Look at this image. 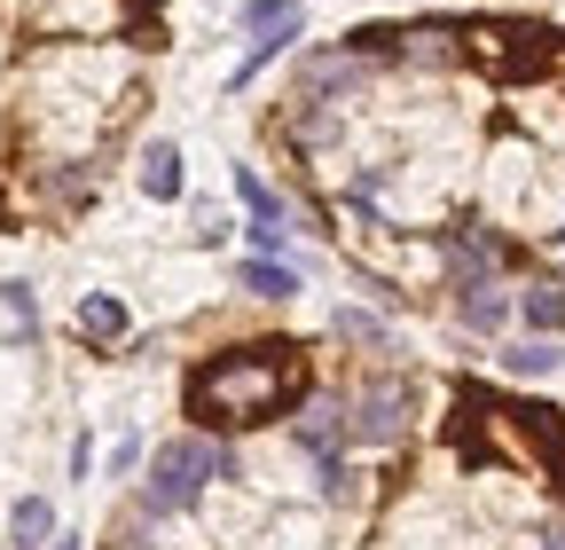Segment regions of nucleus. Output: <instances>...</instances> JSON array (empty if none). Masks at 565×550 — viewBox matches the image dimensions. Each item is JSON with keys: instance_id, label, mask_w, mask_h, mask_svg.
<instances>
[{"instance_id": "nucleus-1", "label": "nucleus", "mask_w": 565, "mask_h": 550, "mask_svg": "<svg viewBox=\"0 0 565 550\" xmlns=\"http://www.w3.org/2000/svg\"><path fill=\"white\" fill-rule=\"evenodd\" d=\"M307 393H315V378H307V355L291 338H252V347H228V355L196 362L181 401L212 441H228V433H252L267 417H291Z\"/></svg>"}, {"instance_id": "nucleus-2", "label": "nucleus", "mask_w": 565, "mask_h": 550, "mask_svg": "<svg viewBox=\"0 0 565 550\" xmlns=\"http://www.w3.org/2000/svg\"><path fill=\"white\" fill-rule=\"evenodd\" d=\"M228 472H236L228 441H166L150 456V479H141V511H150V519H181V511H196L204 479H228Z\"/></svg>"}, {"instance_id": "nucleus-3", "label": "nucleus", "mask_w": 565, "mask_h": 550, "mask_svg": "<svg viewBox=\"0 0 565 550\" xmlns=\"http://www.w3.org/2000/svg\"><path fill=\"white\" fill-rule=\"evenodd\" d=\"M463 55H479L494 80H534L557 55V32L542 17H479V24H463Z\"/></svg>"}, {"instance_id": "nucleus-4", "label": "nucleus", "mask_w": 565, "mask_h": 550, "mask_svg": "<svg viewBox=\"0 0 565 550\" xmlns=\"http://www.w3.org/2000/svg\"><path fill=\"white\" fill-rule=\"evenodd\" d=\"M244 32H252L259 47L236 63V87H252V80L267 72V63H275L282 47H291V40L307 32V9H299V0H244Z\"/></svg>"}, {"instance_id": "nucleus-5", "label": "nucleus", "mask_w": 565, "mask_h": 550, "mask_svg": "<svg viewBox=\"0 0 565 550\" xmlns=\"http://www.w3.org/2000/svg\"><path fill=\"white\" fill-rule=\"evenodd\" d=\"M345 433L362 441V448H401V433H408V378L401 385L377 378L362 401H345Z\"/></svg>"}, {"instance_id": "nucleus-6", "label": "nucleus", "mask_w": 565, "mask_h": 550, "mask_svg": "<svg viewBox=\"0 0 565 550\" xmlns=\"http://www.w3.org/2000/svg\"><path fill=\"white\" fill-rule=\"evenodd\" d=\"M503 425H511V441H519V448H534V456H542L550 488L565 496V409H550V401L511 409V401H503Z\"/></svg>"}, {"instance_id": "nucleus-7", "label": "nucleus", "mask_w": 565, "mask_h": 550, "mask_svg": "<svg viewBox=\"0 0 565 550\" xmlns=\"http://www.w3.org/2000/svg\"><path fill=\"white\" fill-rule=\"evenodd\" d=\"M299 409H307V417H291V433H299V448L330 464V456H338V448L353 441V433H345V401H299Z\"/></svg>"}, {"instance_id": "nucleus-8", "label": "nucleus", "mask_w": 565, "mask_h": 550, "mask_svg": "<svg viewBox=\"0 0 565 550\" xmlns=\"http://www.w3.org/2000/svg\"><path fill=\"white\" fill-rule=\"evenodd\" d=\"M503 315H511V292L494 284V275H487V284H463V292H456V322L479 330V338H487V330H503Z\"/></svg>"}, {"instance_id": "nucleus-9", "label": "nucleus", "mask_w": 565, "mask_h": 550, "mask_svg": "<svg viewBox=\"0 0 565 550\" xmlns=\"http://www.w3.org/2000/svg\"><path fill=\"white\" fill-rule=\"evenodd\" d=\"M236 284H244L252 299H299V267H291V260H275V252H259V260L236 267Z\"/></svg>"}, {"instance_id": "nucleus-10", "label": "nucleus", "mask_w": 565, "mask_h": 550, "mask_svg": "<svg viewBox=\"0 0 565 550\" xmlns=\"http://www.w3.org/2000/svg\"><path fill=\"white\" fill-rule=\"evenodd\" d=\"M181 150L173 142H150V150H141V197H150V204H181Z\"/></svg>"}, {"instance_id": "nucleus-11", "label": "nucleus", "mask_w": 565, "mask_h": 550, "mask_svg": "<svg viewBox=\"0 0 565 550\" xmlns=\"http://www.w3.org/2000/svg\"><path fill=\"white\" fill-rule=\"evenodd\" d=\"M448 267H456V292L463 284H487V275H494V244L479 229H448Z\"/></svg>"}, {"instance_id": "nucleus-12", "label": "nucleus", "mask_w": 565, "mask_h": 550, "mask_svg": "<svg viewBox=\"0 0 565 550\" xmlns=\"http://www.w3.org/2000/svg\"><path fill=\"white\" fill-rule=\"evenodd\" d=\"M519 315H526L534 338H557L565 330V284H526L519 292Z\"/></svg>"}, {"instance_id": "nucleus-13", "label": "nucleus", "mask_w": 565, "mask_h": 550, "mask_svg": "<svg viewBox=\"0 0 565 550\" xmlns=\"http://www.w3.org/2000/svg\"><path fill=\"white\" fill-rule=\"evenodd\" d=\"M79 338H95V347H118V338H126V307H118L110 292H87V299H79Z\"/></svg>"}, {"instance_id": "nucleus-14", "label": "nucleus", "mask_w": 565, "mask_h": 550, "mask_svg": "<svg viewBox=\"0 0 565 550\" xmlns=\"http://www.w3.org/2000/svg\"><path fill=\"white\" fill-rule=\"evenodd\" d=\"M494 362H503L511 378H557V338H519V347H503V355H494Z\"/></svg>"}, {"instance_id": "nucleus-15", "label": "nucleus", "mask_w": 565, "mask_h": 550, "mask_svg": "<svg viewBox=\"0 0 565 550\" xmlns=\"http://www.w3.org/2000/svg\"><path fill=\"white\" fill-rule=\"evenodd\" d=\"M236 189H244V204H252V229H291V204H282L252 166H236Z\"/></svg>"}, {"instance_id": "nucleus-16", "label": "nucleus", "mask_w": 565, "mask_h": 550, "mask_svg": "<svg viewBox=\"0 0 565 550\" xmlns=\"http://www.w3.org/2000/svg\"><path fill=\"white\" fill-rule=\"evenodd\" d=\"M47 535H55V511H47V496H24V504L9 511V542H17V550H40Z\"/></svg>"}, {"instance_id": "nucleus-17", "label": "nucleus", "mask_w": 565, "mask_h": 550, "mask_svg": "<svg viewBox=\"0 0 565 550\" xmlns=\"http://www.w3.org/2000/svg\"><path fill=\"white\" fill-rule=\"evenodd\" d=\"M0 307L17 315V347H32V338H40V299H32V284H0Z\"/></svg>"}, {"instance_id": "nucleus-18", "label": "nucleus", "mask_w": 565, "mask_h": 550, "mask_svg": "<svg viewBox=\"0 0 565 550\" xmlns=\"http://www.w3.org/2000/svg\"><path fill=\"white\" fill-rule=\"evenodd\" d=\"M330 338H353V347H385V322L362 315V307H338V315H330Z\"/></svg>"}, {"instance_id": "nucleus-19", "label": "nucleus", "mask_w": 565, "mask_h": 550, "mask_svg": "<svg viewBox=\"0 0 565 550\" xmlns=\"http://www.w3.org/2000/svg\"><path fill=\"white\" fill-rule=\"evenodd\" d=\"M87 472H95V441L79 433V441H71V479H87Z\"/></svg>"}, {"instance_id": "nucleus-20", "label": "nucleus", "mask_w": 565, "mask_h": 550, "mask_svg": "<svg viewBox=\"0 0 565 550\" xmlns=\"http://www.w3.org/2000/svg\"><path fill=\"white\" fill-rule=\"evenodd\" d=\"M47 550H79V535H47Z\"/></svg>"}, {"instance_id": "nucleus-21", "label": "nucleus", "mask_w": 565, "mask_h": 550, "mask_svg": "<svg viewBox=\"0 0 565 550\" xmlns=\"http://www.w3.org/2000/svg\"><path fill=\"white\" fill-rule=\"evenodd\" d=\"M542 550H565V527H557V535H550V542H542Z\"/></svg>"}, {"instance_id": "nucleus-22", "label": "nucleus", "mask_w": 565, "mask_h": 550, "mask_svg": "<svg viewBox=\"0 0 565 550\" xmlns=\"http://www.w3.org/2000/svg\"><path fill=\"white\" fill-rule=\"evenodd\" d=\"M126 550H150V542H126Z\"/></svg>"}]
</instances>
